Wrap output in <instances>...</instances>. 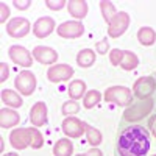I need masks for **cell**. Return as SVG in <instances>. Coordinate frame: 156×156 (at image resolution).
<instances>
[{"label":"cell","instance_id":"cell-1","mask_svg":"<svg viewBox=\"0 0 156 156\" xmlns=\"http://www.w3.org/2000/svg\"><path fill=\"white\" fill-rule=\"evenodd\" d=\"M120 156H145L150 150V136L147 128L134 125L123 129L117 144Z\"/></svg>","mask_w":156,"mask_h":156},{"label":"cell","instance_id":"cell-2","mask_svg":"<svg viewBox=\"0 0 156 156\" xmlns=\"http://www.w3.org/2000/svg\"><path fill=\"white\" fill-rule=\"evenodd\" d=\"M105 100L119 106H128L133 100V94L125 86H111L105 90Z\"/></svg>","mask_w":156,"mask_h":156},{"label":"cell","instance_id":"cell-3","mask_svg":"<svg viewBox=\"0 0 156 156\" xmlns=\"http://www.w3.org/2000/svg\"><path fill=\"white\" fill-rule=\"evenodd\" d=\"M153 109V100L151 98H147V100H142L137 105L131 106L125 109L123 112V119L128 120V122H136V120H140Z\"/></svg>","mask_w":156,"mask_h":156},{"label":"cell","instance_id":"cell-4","mask_svg":"<svg viewBox=\"0 0 156 156\" xmlns=\"http://www.w3.org/2000/svg\"><path fill=\"white\" fill-rule=\"evenodd\" d=\"M14 86L19 90V94L31 95L34 92V87H36V76H34V73H31L30 70L20 72L16 76V80H14Z\"/></svg>","mask_w":156,"mask_h":156},{"label":"cell","instance_id":"cell-5","mask_svg":"<svg viewBox=\"0 0 156 156\" xmlns=\"http://www.w3.org/2000/svg\"><path fill=\"white\" fill-rule=\"evenodd\" d=\"M154 89H156V81L153 80V76H140L139 80L134 83L133 92H134V95L137 98L147 100L154 92Z\"/></svg>","mask_w":156,"mask_h":156},{"label":"cell","instance_id":"cell-6","mask_svg":"<svg viewBox=\"0 0 156 156\" xmlns=\"http://www.w3.org/2000/svg\"><path fill=\"white\" fill-rule=\"evenodd\" d=\"M9 144L16 150H23L28 145L31 147V131L30 128H16L9 134Z\"/></svg>","mask_w":156,"mask_h":156},{"label":"cell","instance_id":"cell-7","mask_svg":"<svg viewBox=\"0 0 156 156\" xmlns=\"http://www.w3.org/2000/svg\"><path fill=\"white\" fill-rule=\"evenodd\" d=\"M129 25V16L126 14V12H117V14L114 16V19L109 22V27H108V34L111 37H119L122 36L126 28Z\"/></svg>","mask_w":156,"mask_h":156},{"label":"cell","instance_id":"cell-8","mask_svg":"<svg viewBox=\"0 0 156 156\" xmlns=\"http://www.w3.org/2000/svg\"><path fill=\"white\" fill-rule=\"evenodd\" d=\"M73 69L67 64H56V66H51L47 70V78L51 83H59V81H67L72 78L73 75Z\"/></svg>","mask_w":156,"mask_h":156},{"label":"cell","instance_id":"cell-9","mask_svg":"<svg viewBox=\"0 0 156 156\" xmlns=\"http://www.w3.org/2000/svg\"><path fill=\"white\" fill-rule=\"evenodd\" d=\"M56 33L61 37H66V39H75V37H80L84 33V25L78 20H69V22H64L61 23Z\"/></svg>","mask_w":156,"mask_h":156},{"label":"cell","instance_id":"cell-10","mask_svg":"<svg viewBox=\"0 0 156 156\" xmlns=\"http://www.w3.org/2000/svg\"><path fill=\"white\" fill-rule=\"evenodd\" d=\"M28 31H30V22L23 17L9 19V22L6 23V33L11 37H23L28 34Z\"/></svg>","mask_w":156,"mask_h":156},{"label":"cell","instance_id":"cell-11","mask_svg":"<svg viewBox=\"0 0 156 156\" xmlns=\"http://www.w3.org/2000/svg\"><path fill=\"white\" fill-rule=\"evenodd\" d=\"M8 55H9V58H11L12 62L19 64V66H22V67H30L31 64H33V56L30 55V51L25 48V47L12 45L8 50Z\"/></svg>","mask_w":156,"mask_h":156},{"label":"cell","instance_id":"cell-12","mask_svg":"<svg viewBox=\"0 0 156 156\" xmlns=\"http://www.w3.org/2000/svg\"><path fill=\"white\" fill-rule=\"evenodd\" d=\"M62 133L69 137H80L84 133V122L75 117H67L62 122Z\"/></svg>","mask_w":156,"mask_h":156},{"label":"cell","instance_id":"cell-13","mask_svg":"<svg viewBox=\"0 0 156 156\" xmlns=\"http://www.w3.org/2000/svg\"><path fill=\"white\" fill-rule=\"evenodd\" d=\"M33 56H34L36 61H39L41 64H53V62H56V59H58L56 50L50 48V47H44V45L34 47Z\"/></svg>","mask_w":156,"mask_h":156},{"label":"cell","instance_id":"cell-14","mask_svg":"<svg viewBox=\"0 0 156 156\" xmlns=\"http://www.w3.org/2000/svg\"><path fill=\"white\" fill-rule=\"evenodd\" d=\"M55 28V20L51 17H41L34 22V27H33V33L36 37H47Z\"/></svg>","mask_w":156,"mask_h":156},{"label":"cell","instance_id":"cell-15","mask_svg":"<svg viewBox=\"0 0 156 156\" xmlns=\"http://www.w3.org/2000/svg\"><path fill=\"white\" fill-rule=\"evenodd\" d=\"M30 120L34 126H42L47 122V105L44 101H37L30 111Z\"/></svg>","mask_w":156,"mask_h":156},{"label":"cell","instance_id":"cell-16","mask_svg":"<svg viewBox=\"0 0 156 156\" xmlns=\"http://www.w3.org/2000/svg\"><path fill=\"white\" fill-rule=\"evenodd\" d=\"M19 120H20V115L14 109L3 108L0 111V125H2V128H11V126L17 125Z\"/></svg>","mask_w":156,"mask_h":156},{"label":"cell","instance_id":"cell-17","mask_svg":"<svg viewBox=\"0 0 156 156\" xmlns=\"http://www.w3.org/2000/svg\"><path fill=\"white\" fill-rule=\"evenodd\" d=\"M69 14L75 19H83L87 14V2L84 0H70L67 3Z\"/></svg>","mask_w":156,"mask_h":156},{"label":"cell","instance_id":"cell-18","mask_svg":"<svg viewBox=\"0 0 156 156\" xmlns=\"http://www.w3.org/2000/svg\"><path fill=\"white\" fill-rule=\"evenodd\" d=\"M2 101L6 106H12V108L22 106V97L17 92H14V90H11V89H3L2 90Z\"/></svg>","mask_w":156,"mask_h":156},{"label":"cell","instance_id":"cell-19","mask_svg":"<svg viewBox=\"0 0 156 156\" xmlns=\"http://www.w3.org/2000/svg\"><path fill=\"white\" fill-rule=\"evenodd\" d=\"M76 62H78V66H81V67H90L92 64L95 62V53L90 48H83L78 51V55H76Z\"/></svg>","mask_w":156,"mask_h":156},{"label":"cell","instance_id":"cell-20","mask_svg":"<svg viewBox=\"0 0 156 156\" xmlns=\"http://www.w3.org/2000/svg\"><path fill=\"white\" fill-rule=\"evenodd\" d=\"M137 41L142 44V45H153L154 41H156V33L153 28L150 27H142L139 28L137 31Z\"/></svg>","mask_w":156,"mask_h":156},{"label":"cell","instance_id":"cell-21","mask_svg":"<svg viewBox=\"0 0 156 156\" xmlns=\"http://www.w3.org/2000/svg\"><path fill=\"white\" fill-rule=\"evenodd\" d=\"M72 151H73V145L69 139H59L53 147L55 156H72Z\"/></svg>","mask_w":156,"mask_h":156},{"label":"cell","instance_id":"cell-22","mask_svg":"<svg viewBox=\"0 0 156 156\" xmlns=\"http://www.w3.org/2000/svg\"><path fill=\"white\" fill-rule=\"evenodd\" d=\"M137 64H139V58H137L136 53H133V51H129V50L123 51V59L120 62L123 70H133V69L137 67Z\"/></svg>","mask_w":156,"mask_h":156},{"label":"cell","instance_id":"cell-23","mask_svg":"<svg viewBox=\"0 0 156 156\" xmlns=\"http://www.w3.org/2000/svg\"><path fill=\"white\" fill-rule=\"evenodd\" d=\"M84 90H86V83L83 80H75V81H72L69 84V95L73 100L81 98L83 94H84Z\"/></svg>","mask_w":156,"mask_h":156},{"label":"cell","instance_id":"cell-24","mask_svg":"<svg viewBox=\"0 0 156 156\" xmlns=\"http://www.w3.org/2000/svg\"><path fill=\"white\" fill-rule=\"evenodd\" d=\"M84 131H86V137H87V142L92 147H97L98 144H101V140H103V136L101 133L98 131L97 128H92V126H89L87 123H84Z\"/></svg>","mask_w":156,"mask_h":156},{"label":"cell","instance_id":"cell-25","mask_svg":"<svg viewBox=\"0 0 156 156\" xmlns=\"http://www.w3.org/2000/svg\"><path fill=\"white\" fill-rule=\"evenodd\" d=\"M100 9H101V14H103V19H105L109 25V22L114 19V16L117 14L115 12V6L108 2V0H103V2H100Z\"/></svg>","mask_w":156,"mask_h":156},{"label":"cell","instance_id":"cell-26","mask_svg":"<svg viewBox=\"0 0 156 156\" xmlns=\"http://www.w3.org/2000/svg\"><path fill=\"white\" fill-rule=\"evenodd\" d=\"M100 98H101L100 92H98V90H95V89H92V90H89V92L84 95V98H83V105H84V108L90 109V108H94L97 103L100 101Z\"/></svg>","mask_w":156,"mask_h":156},{"label":"cell","instance_id":"cell-27","mask_svg":"<svg viewBox=\"0 0 156 156\" xmlns=\"http://www.w3.org/2000/svg\"><path fill=\"white\" fill-rule=\"evenodd\" d=\"M30 131H31V147H33V148H41V147L44 145L42 134L39 133L34 126H33V128H30Z\"/></svg>","mask_w":156,"mask_h":156},{"label":"cell","instance_id":"cell-28","mask_svg":"<svg viewBox=\"0 0 156 156\" xmlns=\"http://www.w3.org/2000/svg\"><path fill=\"white\" fill-rule=\"evenodd\" d=\"M78 111H80V106H78V103L75 100H69L62 105V114H66V115L76 114Z\"/></svg>","mask_w":156,"mask_h":156},{"label":"cell","instance_id":"cell-29","mask_svg":"<svg viewBox=\"0 0 156 156\" xmlns=\"http://www.w3.org/2000/svg\"><path fill=\"white\" fill-rule=\"evenodd\" d=\"M122 59H123V51L120 48H112L109 51V61L112 66H119L122 62Z\"/></svg>","mask_w":156,"mask_h":156},{"label":"cell","instance_id":"cell-30","mask_svg":"<svg viewBox=\"0 0 156 156\" xmlns=\"http://www.w3.org/2000/svg\"><path fill=\"white\" fill-rule=\"evenodd\" d=\"M45 5H47L50 9L58 11V9H61L64 5H66V2H64V0H45Z\"/></svg>","mask_w":156,"mask_h":156},{"label":"cell","instance_id":"cell-31","mask_svg":"<svg viewBox=\"0 0 156 156\" xmlns=\"http://www.w3.org/2000/svg\"><path fill=\"white\" fill-rule=\"evenodd\" d=\"M108 47H109V44H108L106 39H101L100 42H97V51H98V53H101V55H105L106 51H108Z\"/></svg>","mask_w":156,"mask_h":156},{"label":"cell","instance_id":"cell-32","mask_svg":"<svg viewBox=\"0 0 156 156\" xmlns=\"http://www.w3.org/2000/svg\"><path fill=\"white\" fill-rule=\"evenodd\" d=\"M12 5H14L17 9H27L31 5V2H30V0H23V2H20V0H14Z\"/></svg>","mask_w":156,"mask_h":156},{"label":"cell","instance_id":"cell-33","mask_svg":"<svg viewBox=\"0 0 156 156\" xmlns=\"http://www.w3.org/2000/svg\"><path fill=\"white\" fill-rule=\"evenodd\" d=\"M0 9H2V17H0V22H6V19L9 16V8L6 6V3H0Z\"/></svg>","mask_w":156,"mask_h":156},{"label":"cell","instance_id":"cell-34","mask_svg":"<svg viewBox=\"0 0 156 156\" xmlns=\"http://www.w3.org/2000/svg\"><path fill=\"white\" fill-rule=\"evenodd\" d=\"M0 69H2V76H0V81H5L6 78H8V73H9V67H8V64L6 62H2L0 64Z\"/></svg>","mask_w":156,"mask_h":156},{"label":"cell","instance_id":"cell-35","mask_svg":"<svg viewBox=\"0 0 156 156\" xmlns=\"http://www.w3.org/2000/svg\"><path fill=\"white\" fill-rule=\"evenodd\" d=\"M81 156H103V153H101L98 148H92V150H87V151H84Z\"/></svg>","mask_w":156,"mask_h":156},{"label":"cell","instance_id":"cell-36","mask_svg":"<svg viewBox=\"0 0 156 156\" xmlns=\"http://www.w3.org/2000/svg\"><path fill=\"white\" fill-rule=\"evenodd\" d=\"M150 131H151V134L156 137V115H153L151 120H150Z\"/></svg>","mask_w":156,"mask_h":156},{"label":"cell","instance_id":"cell-37","mask_svg":"<svg viewBox=\"0 0 156 156\" xmlns=\"http://www.w3.org/2000/svg\"><path fill=\"white\" fill-rule=\"evenodd\" d=\"M3 156H19L17 153H6V154H3Z\"/></svg>","mask_w":156,"mask_h":156},{"label":"cell","instance_id":"cell-38","mask_svg":"<svg viewBox=\"0 0 156 156\" xmlns=\"http://www.w3.org/2000/svg\"><path fill=\"white\" fill-rule=\"evenodd\" d=\"M154 156H156V154H154Z\"/></svg>","mask_w":156,"mask_h":156}]
</instances>
